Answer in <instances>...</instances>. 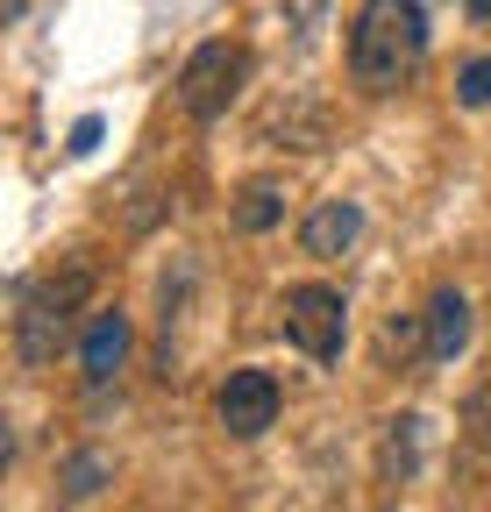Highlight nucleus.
Listing matches in <instances>:
<instances>
[{
	"label": "nucleus",
	"instance_id": "nucleus-14",
	"mask_svg": "<svg viewBox=\"0 0 491 512\" xmlns=\"http://www.w3.org/2000/svg\"><path fill=\"white\" fill-rule=\"evenodd\" d=\"M72 157H86V150H100V114H86V121H72V143H65Z\"/></svg>",
	"mask_w": 491,
	"mask_h": 512
},
{
	"label": "nucleus",
	"instance_id": "nucleus-1",
	"mask_svg": "<svg viewBox=\"0 0 491 512\" xmlns=\"http://www.w3.org/2000/svg\"><path fill=\"white\" fill-rule=\"evenodd\" d=\"M427 57V15L420 0H363L349 29V72L363 93H399Z\"/></svg>",
	"mask_w": 491,
	"mask_h": 512
},
{
	"label": "nucleus",
	"instance_id": "nucleus-15",
	"mask_svg": "<svg viewBox=\"0 0 491 512\" xmlns=\"http://www.w3.org/2000/svg\"><path fill=\"white\" fill-rule=\"evenodd\" d=\"M470 15H477V22H491V0H470Z\"/></svg>",
	"mask_w": 491,
	"mask_h": 512
},
{
	"label": "nucleus",
	"instance_id": "nucleus-4",
	"mask_svg": "<svg viewBox=\"0 0 491 512\" xmlns=\"http://www.w3.org/2000/svg\"><path fill=\"white\" fill-rule=\"evenodd\" d=\"M278 313H285V342H292L299 356H314V363L342 356L349 306H342V292H335V285H292Z\"/></svg>",
	"mask_w": 491,
	"mask_h": 512
},
{
	"label": "nucleus",
	"instance_id": "nucleus-12",
	"mask_svg": "<svg viewBox=\"0 0 491 512\" xmlns=\"http://www.w3.org/2000/svg\"><path fill=\"white\" fill-rule=\"evenodd\" d=\"M456 100L463 107H491V57H470L456 72Z\"/></svg>",
	"mask_w": 491,
	"mask_h": 512
},
{
	"label": "nucleus",
	"instance_id": "nucleus-10",
	"mask_svg": "<svg viewBox=\"0 0 491 512\" xmlns=\"http://www.w3.org/2000/svg\"><path fill=\"white\" fill-rule=\"evenodd\" d=\"M278 221H285V192H278V185H250V192L235 200V228H242V235H264V228H278Z\"/></svg>",
	"mask_w": 491,
	"mask_h": 512
},
{
	"label": "nucleus",
	"instance_id": "nucleus-3",
	"mask_svg": "<svg viewBox=\"0 0 491 512\" xmlns=\"http://www.w3.org/2000/svg\"><path fill=\"white\" fill-rule=\"evenodd\" d=\"M242 79H250V50L242 43H200L186 57V72H178V107L193 121H221L228 100L242 93Z\"/></svg>",
	"mask_w": 491,
	"mask_h": 512
},
{
	"label": "nucleus",
	"instance_id": "nucleus-2",
	"mask_svg": "<svg viewBox=\"0 0 491 512\" xmlns=\"http://www.w3.org/2000/svg\"><path fill=\"white\" fill-rule=\"evenodd\" d=\"M93 292V264L86 256H65V264H50L43 278L22 285V313H15V349L29 370H43L57 349L72 342V313L86 306Z\"/></svg>",
	"mask_w": 491,
	"mask_h": 512
},
{
	"label": "nucleus",
	"instance_id": "nucleus-5",
	"mask_svg": "<svg viewBox=\"0 0 491 512\" xmlns=\"http://www.w3.org/2000/svg\"><path fill=\"white\" fill-rule=\"evenodd\" d=\"M214 413H221V427L235 441H257L264 427H278V377L271 370H228Z\"/></svg>",
	"mask_w": 491,
	"mask_h": 512
},
{
	"label": "nucleus",
	"instance_id": "nucleus-7",
	"mask_svg": "<svg viewBox=\"0 0 491 512\" xmlns=\"http://www.w3.org/2000/svg\"><path fill=\"white\" fill-rule=\"evenodd\" d=\"M356 235H363V207H356V200H321L314 214L299 221V249L321 256V264H328V256H342Z\"/></svg>",
	"mask_w": 491,
	"mask_h": 512
},
{
	"label": "nucleus",
	"instance_id": "nucleus-11",
	"mask_svg": "<svg viewBox=\"0 0 491 512\" xmlns=\"http://www.w3.org/2000/svg\"><path fill=\"white\" fill-rule=\"evenodd\" d=\"M420 349H435V342H427V320L406 313V320H392V328H385V356L406 363V356H420Z\"/></svg>",
	"mask_w": 491,
	"mask_h": 512
},
{
	"label": "nucleus",
	"instance_id": "nucleus-13",
	"mask_svg": "<svg viewBox=\"0 0 491 512\" xmlns=\"http://www.w3.org/2000/svg\"><path fill=\"white\" fill-rule=\"evenodd\" d=\"M463 427H470V441L491 456V384H477L470 392V406H463Z\"/></svg>",
	"mask_w": 491,
	"mask_h": 512
},
{
	"label": "nucleus",
	"instance_id": "nucleus-6",
	"mask_svg": "<svg viewBox=\"0 0 491 512\" xmlns=\"http://www.w3.org/2000/svg\"><path fill=\"white\" fill-rule=\"evenodd\" d=\"M79 363H86V384L100 392V384H114V370L129 363V313L121 306H100L93 313V328H86V342H79Z\"/></svg>",
	"mask_w": 491,
	"mask_h": 512
},
{
	"label": "nucleus",
	"instance_id": "nucleus-8",
	"mask_svg": "<svg viewBox=\"0 0 491 512\" xmlns=\"http://www.w3.org/2000/svg\"><path fill=\"white\" fill-rule=\"evenodd\" d=\"M427 342H435V349H427L435 363H456L470 349V299L456 285H442L435 299H427Z\"/></svg>",
	"mask_w": 491,
	"mask_h": 512
},
{
	"label": "nucleus",
	"instance_id": "nucleus-9",
	"mask_svg": "<svg viewBox=\"0 0 491 512\" xmlns=\"http://www.w3.org/2000/svg\"><path fill=\"white\" fill-rule=\"evenodd\" d=\"M114 477V456H100V448H79V456H65L57 463V491H65L72 505H86L100 484Z\"/></svg>",
	"mask_w": 491,
	"mask_h": 512
}]
</instances>
